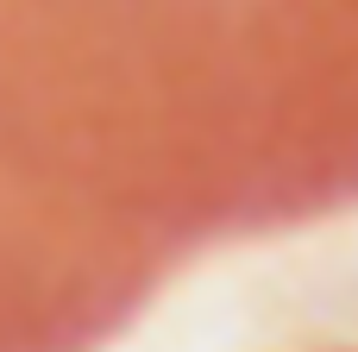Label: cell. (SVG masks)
Returning a JSON list of instances; mask_svg holds the SVG:
<instances>
[{
	"label": "cell",
	"mask_w": 358,
	"mask_h": 352,
	"mask_svg": "<svg viewBox=\"0 0 358 352\" xmlns=\"http://www.w3.org/2000/svg\"><path fill=\"white\" fill-rule=\"evenodd\" d=\"M358 208V0H0V352H94L170 271Z\"/></svg>",
	"instance_id": "1"
}]
</instances>
